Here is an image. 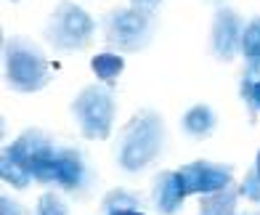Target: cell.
I'll use <instances>...</instances> for the list:
<instances>
[{
    "label": "cell",
    "instance_id": "cell-4",
    "mask_svg": "<svg viewBox=\"0 0 260 215\" xmlns=\"http://www.w3.org/2000/svg\"><path fill=\"white\" fill-rule=\"evenodd\" d=\"M45 40L58 53H77L85 51L96 35V21L85 8L75 6L72 0H58L53 14L45 24Z\"/></svg>",
    "mask_w": 260,
    "mask_h": 215
},
{
    "label": "cell",
    "instance_id": "cell-10",
    "mask_svg": "<svg viewBox=\"0 0 260 215\" xmlns=\"http://www.w3.org/2000/svg\"><path fill=\"white\" fill-rule=\"evenodd\" d=\"M186 199V189L181 181V173L159 170L151 181V205L162 215H175Z\"/></svg>",
    "mask_w": 260,
    "mask_h": 215
},
{
    "label": "cell",
    "instance_id": "cell-23",
    "mask_svg": "<svg viewBox=\"0 0 260 215\" xmlns=\"http://www.w3.org/2000/svg\"><path fill=\"white\" fill-rule=\"evenodd\" d=\"M236 215H260V212H250V210H247V212H236Z\"/></svg>",
    "mask_w": 260,
    "mask_h": 215
},
{
    "label": "cell",
    "instance_id": "cell-15",
    "mask_svg": "<svg viewBox=\"0 0 260 215\" xmlns=\"http://www.w3.org/2000/svg\"><path fill=\"white\" fill-rule=\"evenodd\" d=\"M0 173H3V181L14 189H27L29 183H35L32 173L21 165L8 149H3V162H0Z\"/></svg>",
    "mask_w": 260,
    "mask_h": 215
},
{
    "label": "cell",
    "instance_id": "cell-24",
    "mask_svg": "<svg viewBox=\"0 0 260 215\" xmlns=\"http://www.w3.org/2000/svg\"><path fill=\"white\" fill-rule=\"evenodd\" d=\"M14 3H19V0H14Z\"/></svg>",
    "mask_w": 260,
    "mask_h": 215
},
{
    "label": "cell",
    "instance_id": "cell-8",
    "mask_svg": "<svg viewBox=\"0 0 260 215\" xmlns=\"http://www.w3.org/2000/svg\"><path fill=\"white\" fill-rule=\"evenodd\" d=\"M93 167L85 157V151H80L75 146H64L61 157H58V167H56V183L58 189H64L72 197H88L93 191Z\"/></svg>",
    "mask_w": 260,
    "mask_h": 215
},
{
    "label": "cell",
    "instance_id": "cell-22",
    "mask_svg": "<svg viewBox=\"0 0 260 215\" xmlns=\"http://www.w3.org/2000/svg\"><path fill=\"white\" fill-rule=\"evenodd\" d=\"M255 173L260 175V151H257V160H255Z\"/></svg>",
    "mask_w": 260,
    "mask_h": 215
},
{
    "label": "cell",
    "instance_id": "cell-7",
    "mask_svg": "<svg viewBox=\"0 0 260 215\" xmlns=\"http://www.w3.org/2000/svg\"><path fill=\"white\" fill-rule=\"evenodd\" d=\"M242 35H244V19L229 6L218 8L207 40L210 56L218 58L220 64H231L236 53L242 51Z\"/></svg>",
    "mask_w": 260,
    "mask_h": 215
},
{
    "label": "cell",
    "instance_id": "cell-20",
    "mask_svg": "<svg viewBox=\"0 0 260 215\" xmlns=\"http://www.w3.org/2000/svg\"><path fill=\"white\" fill-rule=\"evenodd\" d=\"M0 215H27V207L21 202H14L8 194H3V199H0Z\"/></svg>",
    "mask_w": 260,
    "mask_h": 215
},
{
    "label": "cell",
    "instance_id": "cell-19",
    "mask_svg": "<svg viewBox=\"0 0 260 215\" xmlns=\"http://www.w3.org/2000/svg\"><path fill=\"white\" fill-rule=\"evenodd\" d=\"M242 197H247L250 202H255V205H260V175L255 173V167L250 173L244 175V181H242Z\"/></svg>",
    "mask_w": 260,
    "mask_h": 215
},
{
    "label": "cell",
    "instance_id": "cell-16",
    "mask_svg": "<svg viewBox=\"0 0 260 215\" xmlns=\"http://www.w3.org/2000/svg\"><path fill=\"white\" fill-rule=\"evenodd\" d=\"M90 69H93V75H96L101 82L112 85V82L122 75L125 62H122V56H117V53H112V51H109V53H99V56H93Z\"/></svg>",
    "mask_w": 260,
    "mask_h": 215
},
{
    "label": "cell",
    "instance_id": "cell-9",
    "mask_svg": "<svg viewBox=\"0 0 260 215\" xmlns=\"http://www.w3.org/2000/svg\"><path fill=\"white\" fill-rule=\"evenodd\" d=\"M181 181L188 194H212L234 183V167L231 165H220V162H210V160H197L181 167Z\"/></svg>",
    "mask_w": 260,
    "mask_h": 215
},
{
    "label": "cell",
    "instance_id": "cell-5",
    "mask_svg": "<svg viewBox=\"0 0 260 215\" xmlns=\"http://www.w3.org/2000/svg\"><path fill=\"white\" fill-rule=\"evenodd\" d=\"M72 119L77 130L82 133V138L88 141H104L109 138L112 133V125H114V114H117V99H114V90L106 85H88L82 88L72 106Z\"/></svg>",
    "mask_w": 260,
    "mask_h": 215
},
{
    "label": "cell",
    "instance_id": "cell-18",
    "mask_svg": "<svg viewBox=\"0 0 260 215\" xmlns=\"http://www.w3.org/2000/svg\"><path fill=\"white\" fill-rule=\"evenodd\" d=\"M242 99L247 104V109H250V117L255 119L260 114V77H244L242 82Z\"/></svg>",
    "mask_w": 260,
    "mask_h": 215
},
{
    "label": "cell",
    "instance_id": "cell-12",
    "mask_svg": "<svg viewBox=\"0 0 260 215\" xmlns=\"http://www.w3.org/2000/svg\"><path fill=\"white\" fill-rule=\"evenodd\" d=\"M242 197L239 186H226L212 194H202L199 199V215H236V202Z\"/></svg>",
    "mask_w": 260,
    "mask_h": 215
},
{
    "label": "cell",
    "instance_id": "cell-21",
    "mask_svg": "<svg viewBox=\"0 0 260 215\" xmlns=\"http://www.w3.org/2000/svg\"><path fill=\"white\" fill-rule=\"evenodd\" d=\"M162 3V0H133V6H141V8H151L157 11V6Z\"/></svg>",
    "mask_w": 260,
    "mask_h": 215
},
{
    "label": "cell",
    "instance_id": "cell-11",
    "mask_svg": "<svg viewBox=\"0 0 260 215\" xmlns=\"http://www.w3.org/2000/svg\"><path fill=\"white\" fill-rule=\"evenodd\" d=\"M181 125H183L186 136L210 138L212 133H215V128H218V114H215V109H212L210 104H197V106H191V109L183 114Z\"/></svg>",
    "mask_w": 260,
    "mask_h": 215
},
{
    "label": "cell",
    "instance_id": "cell-3",
    "mask_svg": "<svg viewBox=\"0 0 260 215\" xmlns=\"http://www.w3.org/2000/svg\"><path fill=\"white\" fill-rule=\"evenodd\" d=\"M101 29H104V43L112 51L138 53L144 48H149L151 40H154L157 14L151 8H141V6L114 8L104 16Z\"/></svg>",
    "mask_w": 260,
    "mask_h": 215
},
{
    "label": "cell",
    "instance_id": "cell-1",
    "mask_svg": "<svg viewBox=\"0 0 260 215\" xmlns=\"http://www.w3.org/2000/svg\"><path fill=\"white\" fill-rule=\"evenodd\" d=\"M168 146V125L154 109H138L120 130L114 143V160L125 173L136 175L154 165Z\"/></svg>",
    "mask_w": 260,
    "mask_h": 215
},
{
    "label": "cell",
    "instance_id": "cell-6",
    "mask_svg": "<svg viewBox=\"0 0 260 215\" xmlns=\"http://www.w3.org/2000/svg\"><path fill=\"white\" fill-rule=\"evenodd\" d=\"M6 149L27 167L40 186H53L56 183V167H58V157H61L64 146L53 136L45 133V130L29 128Z\"/></svg>",
    "mask_w": 260,
    "mask_h": 215
},
{
    "label": "cell",
    "instance_id": "cell-2",
    "mask_svg": "<svg viewBox=\"0 0 260 215\" xmlns=\"http://www.w3.org/2000/svg\"><path fill=\"white\" fill-rule=\"evenodd\" d=\"M3 75L6 85L16 93H38L51 82V67L43 48L27 38L3 40Z\"/></svg>",
    "mask_w": 260,
    "mask_h": 215
},
{
    "label": "cell",
    "instance_id": "cell-13",
    "mask_svg": "<svg viewBox=\"0 0 260 215\" xmlns=\"http://www.w3.org/2000/svg\"><path fill=\"white\" fill-rule=\"evenodd\" d=\"M242 56H244V72L247 77H260V19H252L244 24L242 35Z\"/></svg>",
    "mask_w": 260,
    "mask_h": 215
},
{
    "label": "cell",
    "instance_id": "cell-17",
    "mask_svg": "<svg viewBox=\"0 0 260 215\" xmlns=\"http://www.w3.org/2000/svg\"><path fill=\"white\" fill-rule=\"evenodd\" d=\"M35 215H69L67 202L56 194V191H45V194L38 199V210Z\"/></svg>",
    "mask_w": 260,
    "mask_h": 215
},
{
    "label": "cell",
    "instance_id": "cell-14",
    "mask_svg": "<svg viewBox=\"0 0 260 215\" xmlns=\"http://www.w3.org/2000/svg\"><path fill=\"white\" fill-rule=\"evenodd\" d=\"M101 215H146L141 199L127 189H114L101 202Z\"/></svg>",
    "mask_w": 260,
    "mask_h": 215
}]
</instances>
